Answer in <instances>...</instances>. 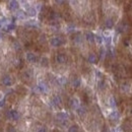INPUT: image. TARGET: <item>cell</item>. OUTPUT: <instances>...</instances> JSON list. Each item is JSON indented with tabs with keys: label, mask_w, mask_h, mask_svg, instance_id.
<instances>
[{
	"label": "cell",
	"mask_w": 132,
	"mask_h": 132,
	"mask_svg": "<svg viewBox=\"0 0 132 132\" xmlns=\"http://www.w3.org/2000/svg\"><path fill=\"white\" fill-rule=\"evenodd\" d=\"M22 48L16 39L0 33V86L8 87L15 82V73L23 67Z\"/></svg>",
	"instance_id": "1"
}]
</instances>
